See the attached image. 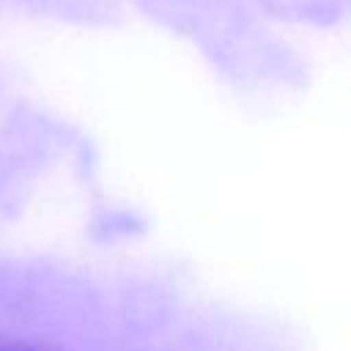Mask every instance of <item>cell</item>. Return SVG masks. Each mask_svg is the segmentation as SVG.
<instances>
[{
    "instance_id": "obj_1",
    "label": "cell",
    "mask_w": 351,
    "mask_h": 351,
    "mask_svg": "<svg viewBox=\"0 0 351 351\" xmlns=\"http://www.w3.org/2000/svg\"><path fill=\"white\" fill-rule=\"evenodd\" d=\"M0 351H55V348L41 346V343H30V340H3L0 337Z\"/></svg>"
}]
</instances>
